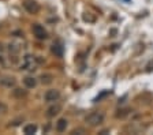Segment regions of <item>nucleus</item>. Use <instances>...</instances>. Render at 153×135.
Here are the masks:
<instances>
[{
	"instance_id": "nucleus-12",
	"label": "nucleus",
	"mask_w": 153,
	"mask_h": 135,
	"mask_svg": "<svg viewBox=\"0 0 153 135\" xmlns=\"http://www.w3.org/2000/svg\"><path fill=\"white\" fill-rule=\"evenodd\" d=\"M41 83L42 85H49L52 82V79H53V77L52 75H49V74H45V75H41Z\"/></svg>"
},
{
	"instance_id": "nucleus-9",
	"label": "nucleus",
	"mask_w": 153,
	"mask_h": 135,
	"mask_svg": "<svg viewBox=\"0 0 153 135\" xmlns=\"http://www.w3.org/2000/svg\"><path fill=\"white\" fill-rule=\"evenodd\" d=\"M23 83H25V86L27 89H33L37 85V79L33 77H26V78H23Z\"/></svg>"
},
{
	"instance_id": "nucleus-13",
	"label": "nucleus",
	"mask_w": 153,
	"mask_h": 135,
	"mask_svg": "<svg viewBox=\"0 0 153 135\" xmlns=\"http://www.w3.org/2000/svg\"><path fill=\"white\" fill-rule=\"evenodd\" d=\"M8 51L11 52V53H19V52H21V46H18L16 44H10Z\"/></svg>"
},
{
	"instance_id": "nucleus-4",
	"label": "nucleus",
	"mask_w": 153,
	"mask_h": 135,
	"mask_svg": "<svg viewBox=\"0 0 153 135\" xmlns=\"http://www.w3.org/2000/svg\"><path fill=\"white\" fill-rule=\"evenodd\" d=\"M32 30H33V34L36 35V38H38V40H45L48 37L47 30L44 29V26L38 25V23H34V25H33Z\"/></svg>"
},
{
	"instance_id": "nucleus-1",
	"label": "nucleus",
	"mask_w": 153,
	"mask_h": 135,
	"mask_svg": "<svg viewBox=\"0 0 153 135\" xmlns=\"http://www.w3.org/2000/svg\"><path fill=\"white\" fill-rule=\"evenodd\" d=\"M104 119H105V116L102 112H92L85 117V122L90 127H97L101 123H104Z\"/></svg>"
},
{
	"instance_id": "nucleus-8",
	"label": "nucleus",
	"mask_w": 153,
	"mask_h": 135,
	"mask_svg": "<svg viewBox=\"0 0 153 135\" xmlns=\"http://www.w3.org/2000/svg\"><path fill=\"white\" fill-rule=\"evenodd\" d=\"M67 120L66 119H59L56 122V124H55V127H56V131L57 132H64L67 128Z\"/></svg>"
},
{
	"instance_id": "nucleus-10",
	"label": "nucleus",
	"mask_w": 153,
	"mask_h": 135,
	"mask_svg": "<svg viewBox=\"0 0 153 135\" xmlns=\"http://www.w3.org/2000/svg\"><path fill=\"white\" fill-rule=\"evenodd\" d=\"M25 8L29 11L30 14H34V13H37L38 11V4L36 3V1H29V3H25Z\"/></svg>"
},
{
	"instance_id": "nucleus-11",
	"label": "nucleus",
	"mask_w": 153,
	"mask_h": 135,
	"mask_svg": "<svg viewBox=\"0 0 153 135\" xmlns=\"http://www.w3.org/2000/svg\"><path fill=\"white\" fill-rule=\"evenodd\" d=\"M37 132V125L36 124H26L23 127V134L26 135H32V134H36Z\"/></svg>"
},
{
	"instance_id": "nucleus-7",
	"label": "nucleus",
	"mask_w": 153,
	"mask_h": 135,
	"mask_svg": "<svg viewBox=\"0 0 153 135\" xmlns=\"http://www.w3.org/2000/svg\"><path fill=\"white\" fill-rule=\"evenodd\" d=\"M60 111H62V106L59 105V104H55V105H52V106H49V108H48L47 116H48V117H55L56 115H59V113H60Z\"/></svg>"
},
{
	"instance_id": "nucleus-2",
	"label": "nucleus",
	"mask_w": 153,
	"mask_h": 135,
	"mask_svg": "<svg viewBox=\"0 0 153 135\" xmlns=\"http://www.w3.org/2000/svg\"><path fill=\"white\" fill-rule=\"evenodd\" d=\"M38 64V59L33 55H26L22 60V64H21V70L25 71H34L36 67Z\"/></svg>"
},
{
	"instance_id": "nucleus-6",
	"label": "nucleus",
	"mask_w": 153,
	"mask_h": 135,
	"mask_svg": "<svg viewBox=\"0 0 153 135\" xmlns=\"http://www.w3.org/2000/svg\"><path fill=\"white\" fill-rule=\"evenodd\" d=\"M51 51H52V53H53L55 56H57V58H62L63 53H64V48H63V45H62L60 42H53Z\"/></svg>"
},
{
	"instance_id": "nucleus-3",
	"label": "nucleus",
	"mask_w": 153,
	"mask_h": 135,
	"mask_svg": "<svg viewBox=\"0 0 153 135\" xmlns=\"http://www.w3.org/2000/svg\"><path fill=\"white\" fill-rule=\"evenodd\" d=\"M60 98V91L57 89H49L45 91L44 94V100L47 101V103H55V101H57Z\"/></svg>"
},
{
	"instance_id": "nucleus-14",
	"label": "nucleus",
	"mask_w": 153,
	"mask_h": 135,
	"mask_svg": "<svg viewBox=\"0 0 153 135\" xmlns=\"http://www.w3.org/2000/svg\"><path fill=\"white\" fill-rule=\"evenodd\" d=\"M7 112H8V106H7L4 103H0V116L6 115Z\"/></svg>"
},
{
	"instance_id": "nucleus-5",
	"label": "nucleus",
	"mask_w": 153,
	"mask_h": 135,
	"mask_svg": "<svg viewBox=\"0 0 153 135\" xmlns=\"http://www.w3.org/2000/svg\"><path fill=\"white\" fill-rule=\"evenodd\" d=\"M0 85L1 86H4V87H8V89H11V87H15V85H16V80H15V78H13V77H1L0 78Z\"/></svg>"
},
{
	"instance_id": "nucleus-15",
	"label": "nucleus",
	"mask_w": 153,
	"mask_h": 135,
	"mask_svg": "<svg viewBox=\"0 0 153 135\" xmlns=\"http://www.w3.org/2000/svg\"><path fill=\"white\" fill-rule=\"evenodd\" d=\"M14 94H15L16 97H25L26 91H22V89H15L14 90Z\"/></svg>"
}]
</instances>
